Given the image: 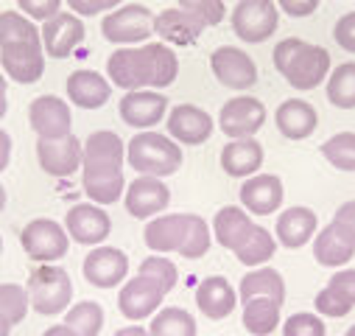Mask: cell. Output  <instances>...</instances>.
Segmentation results:
<instances>
[{"label": "cell", "mask_w": 355, "mask_h": 336, "mask_svg": "<svg viewBox=\"0 0 355 336\" xmlns=\"http://www.w3.org/2000/svg\"><path fill=\"white\" fill-rule=\"evenodd\" d=\"M275 67L297 90H313L330 76V53L300 37H288L275 48Z\"/></svg>", "instance_id": "obj_1"}, {"label": "cell", "mask_w": 355, "mask_h": 336, "mask_svg": "<svg viewBox=\"0 0 355 336\" xmlns=\"http://www.w3.org/2000/svg\"><path fill=\"white\" fill-rule=\"evenodd\" d=\"M126 160L135 171L148 174V177H171L180 171L182 165V149L176 140L159 132H140L129 140L126 146Z\"/></svg>", "instance_id": "obj_2"}, {"label": "cell", "mask_w": 355, "mask_h": 336, "mask_svg": "<svg viewBox=\"0 0 355 336\" xmlns=\"http://www.w3.org/2000/svg\"><path fill=\"white\" fill-rule=\"evenodd\" d=\"M28 297H31V308L37 314H42V317L62 314L67 308V303L73 300V280L62 267L42 264L28 278Z\"/></svg>", "instance_id": "obj_3"}, {"label": "cell", "mask_w": 355, "mask_h": 336, "mask_svg": "<svg viewBox=\"0 0 355 336\" xmlns=\"http://www.w3.org/2000/svg\"><path fill=\"white\" fill-rule=\"evenodd\" d=\"M280 12L275 0H238L232 9V31L243 42H263L277 31Z\"/></svg>", "instance_id": "obj_4"}, {"label": "cell", "mask_w": 355, "mask_h": 336, "mask_svg": "<svg viewBox=\"0 0 355 336\" xmlns=\"http://www.w3.org/2000/svg\"><path fill=\"white\" fill-rule=\"evenodd\" d=\"M20 244H23L28 258H34L40 264H51V261H59V258L67 255L70 235L53 219H34V221H28L23 227Z\"/></svg>", "instance_id": "obj_5"}, {"label": "cell", "mask_w": 355, "mask_h": 336, "mask_svg": "<svg viewBox=\"0 0 355 336\" xmlns=\"http://www.w3.org/2000/svg\"><path fill=\"white\" fill-rule=\"evenodd\" d=\"M101 34H104V40L118 42V45L146 42L154 34V15L148 6H140V3L112 9L101 23Z\"/></svg>", "instance_id": "obj_6"}, {"label": "cell", "mask_w": 355, "mask_h": 336, "mask_svg": "<svg viewBox=\"0 0 355 336\" xmlns=\"http://www.w3.org/2000/svg\"><path fill=\"white\" fill-rule=\"evenodd\" d=\"M263 124H266V107L252 96H235L218 112V126L230 140L252 137Z\"/></svg>", "instance_id": "obj_7"}, {"label": "cell", "mask_w": 355, "mask_h": 336, "mask_svg": "<svg viewBox=\"0 0 355 336\" xmlns=\"http://www.w3.org/2000/svg\"><path fill=\"white\" fill-rule=\"evenodd\" d=\"M64 230L76 244L84 246H98L110 233H112V219L104 208L98 205H73L64 216Z\"/></svg>", "instance_id": "obj_8"}, {"label": "cell", "mask_w": 355, "mask_h": 336, "mask_svg": "<svg viewBox=\"0 0 355 336\" xmlns=\"http://www.w3.org/2000/svg\"><path fill=\"white\" fill-rule=\"evenodd\" d=\"M210 67H213L216 78L230 90H249L257 81V67H254L252 56L235 45L216 48L210 56Z\"/></svg>", "instance_id": "obj_9"}, {"label": "cell", "mask_w": 355, "mask_h": 336, "mask_svg": "<svg viewBox=\"0 0 355 336\" xmlns=\"http://www.w3.org/2000/svg\"><path fill=\"white\" fill-rule=\"evenodd\" d=\"M81 272L87 278V283L96 286V289H112L118 283L126 280L129 275V258L123 249L115 246H96L90 255L84 258Z\"/></svg>", "instance_id": "obj_10"}, {"label": "cell", "mask_w": 355, "mask_h": 336, "mask_svg": "<svg viewBox=\"0 0 355 336\" xmlns=\"http://www.w3.org/2000/svg\"><path fill=\"white\" fill-rule=\"evenodd\" d=\"M28 124L40 140H62L70 135V107L59 96H40L28 107Z\"/></svg>", "instance_id": "obj_11"}, {"label": "cell", "mask_w": 355, "mask_h": 336, "mask_svg": "<svg viewBox=\"0 0 355 336\" xmlns=\"http://www.w3.org/2000/svg\"><path fill=\"white\" fill-rule=\"evenodd\" d=\"M193 227V213H168L146 224V246L151 252H182Z\"/></svg>", "instance_id": "obj_12"}, {"label": "cell", "mask_w": 355, "mask_h": 336, "mask_svg": "<svg viewBox=\"0 0 355 336\" xmlns=\"http://www.w3.org/2000/svg\"><path fill=\"white\" fill-rule=\"evenodd\" d=\"M84 143L76 135L62 140H37V160L40 168L51 177H70L76 168H81Z\"/></svg>", "instance_id": "obj_13"}, {"label": "cell", "mask_w": 355, "mask_h": 336, "mask_svg": "<svg viewBox=\"0 0 355 336\" xmlns=\"http://www.w3.org/2000/svg\"><path fill=\"white\" fill-rule=\"evenodd\" d=\"M0 65H3L6 76L20 81V84H34L42 78L45 70V48L42 42H15L0 48Z\"/></svg>", "instance_id": "obj_14"}, {"label": "cell", "mask_w": 355, "mask_h": 336, "mask_svg": "<svg viewBox=\"0 0 355 336\" xmlns=\"http://www.w3.org/2000/svg\"><path fill=\"white\" fill-rule=\"evenodd\" d=\"M42 45L45 53L53 59H67L81 42H84V23L78 15L70 12H59L56 17H51L42 26Z\"/></svg>", "instance_id": "obj_15"}, {"label": "cell", "mask_w": 355, "mask_h": 336, "mask_svg": "<svg viewBox=\"0 0 355 336\" xmlns=\"http://www.w3.org/2000/svg\"><path fill=\"white\" fill-rule=\"evenodd\" d=\"M168 137L185 146H199L213 135V118L196 104H180L168 112Z\"/></svg>", "instance_id": "obj_16"}, {"label": "cell", "mask_w": 355, "mask_h": 336, "mask_svg": "<svg viewBox=\"0 0 355 336\" xmlns=\"http://www.w3.org/2000/svg\"><path fill=\"white\" fill-rule=\"evenodd\" d=\"M162 300H165V292L151 278H143V275H137L135 280H126L123 289H121V294H118L121 314L126 319H132V322L157 314V308L162 305Z\"/></svg>", "instance_id": "obj_17"}, {"label": "cell", "mask_w": 355, "mask_h": 336, "mask_svg": "<svg viewBox=\"0 0 355 336\" xmlns=\"http://www.w3.org/2000/svg\"><path fill=\"white\" fill-rule=\"evenodd\" d=\"M107 73L115 87L129 90H146L148 87V56L146 48H121L110 56Z\"/></svg>", "instance_id": "obj_18"}, {"label": "cell", "mask_w": 355, "mask_h": 336, "mask_svg": "<svg viewBox=\"0 0 355 336\" xmlns=\"http://www.w3.org/2000/svg\"><path fill=\"white\" fill-rule=\"evenodd\" d=\"M168 112V99L157 90H129L121 99V118L132 129H151Z\"/></svg>", "instance_id": "obj_19"}, {"label": "cell", "mask_w": 355, "mask_h": 336, "mask_svg": "<svg viewBox=\"0 0 355 336\" xmlns=\"http://www.w3.org/2000/svg\"><path fill=\"white\" fill-rule=\"evenodd\" d=\"M171 202V191L159 177H137L129 188H126V210L135 219H151L157 213H162Z\"/></svg>", "instance_id": "obj_20"}, {"label": "cell", "mask_w": 355, "mask_h": 336, "mask_svg": "<svg viewBox=\"0 0 355 336\" xmlns=\"http://www.w3.org/2000/svg\"><path fill=\"white\" fill-rule=\"evenodd\" d=\"M241 202L254 216H269L283 205V180L277 174H254L241 185Z\"/></svg>", "instance_id": "obj_21"}, {"label": "cell", "mask_w": 355, "mask_h": 336, "mask_svg": "<svg viewBox=\"0 0 355 336\" xmlns=\"http://www.w3.org/2000/svg\"><path fill=\"white\" fill-rule=\"evenodd\" d=\"M112 84L96 70H76L67 78V99L81 110H98L110 101Z\"/></svg>", "instance_id": "obj_22"}, {"label": "cell", "mask_w": 355, "mask_h": 336, "mask_svg": "<svg viewBox=\"0 0 355 336\" xmlns=\"http://www.w3.org/2000/svg\"><path fill=\"white\" fill-rule=\"evenodd\" d=\"M275 124H277V129H280L283 137H288V140H305V137H311L316 132L319 115H316V110L308 101L288 99V101H283L277 107Z\"/></svg>", "instance_id": "obj_23"}, {"label": "cell", "mask_w": 355, "mask_h": 336, "mask_svg": "<svg viewBox=\"0 0 355 336\" xmlns=\"http://www.w3.org/2000/svg\"><path fill=\"white\" fill-rule=\"evenodd\" d=\"M260 165H263V146L254 137L230 140L221 149V168L230 177H235V180L254 177Z\"/></svg>", "instance_id": "obj_24"}, {"label": "cell", "mask_w": 355, "mask_h": 336, "mask_svg": "<svg viewBox=\"0 0 355 336\" xmlns=\"http://www.w3.org/2000/svg\"><path fill=\"white\" fill-rule=\"evenodd\" d=\"M316 224H319L316 213H313L311 208L297 205V208H288V210H283V213L277 216L275 235H277V241H280L283 246L300 249V246H305V244L316 235Z\"/></svg>", "instance_id": "obj_25"}, {"label": "cell", "mask_w": 355, "mask_h": 336, "mask_svg": "<svg viewBox=\"0 0 355 336\" xmlns=\"http://www.w3.org/2000/svg\"><path fill=\"white\" fill-rule=\"evenodd\" d=\"M126 146L115 132H93L84 140V157L81 168H123Z\"/></svg>", "instance_id": "obj_26"}, {"label": "cell", "mask_w": 355, "mask_h": 336, "mask_svg": "<svg viewBox=\"0 0 355 336\" xmlns=\"http://www.w3.org/2000/svg\"><path fill=\"white\" fill-rule=\"evenodd\" d=\"M154 31L165 40V42H173V45H193L202 31H205V23L196 20L193 15H188L185 9H165L154 17Z\"/></svg>", "instance_id": "obj_27"}, {"label": "cell", "mask_w": 355, "mask_h": 336, "mask_svg": "<svg viewBox=\"0 0 355 336\" xmlns=\"http://www.w3.org/2000/svg\"><path fill=\"white\" fill-rule=\"evenodd\" d=\"M235 303H238V292L224 278H218V275L202 280L199 289H196V305H199V311L207 319H224V317H230L232 308H235Z\"/></svg>", "instance_id": "obj_28"}, {"label": "cell", "mask_w": 355, "mask_h": 336, "mask_svg": "<svg viewBox=\"0 0 355 336\" xmlns=\"http://www.w3.org/2000/svg\"><path fill=\"white\" fill-rule=\"evenodd\" d=\"M81 185H84V194L96 205H112L126 191L123 168H84Z\"/></svg>", "instance_id": "obj_29"}, {"label": "cell", "mask_w": 355, "mask_h": 336, "mask_svg": "<svg viewBox=\"0 0 355 336\" xmlns=\"http://www.w3.org/2000/svg\"><path fill=\"white\" fill-rule=\"evenodd\" d=\"M355 255V244L330 221L322 233H316L313 238V258L322 264V267H344L349 258Z\"/></svg>", "instance_id": "obj_30"}, {"label": "cell", "mask_w": 355, "mask_h": 336, "mask_svg": "<svg viewBox=\"0 0 355 336\" xmlns=\"http://www.w3.org/2000/svg\"><path fill=\"white\" fill-rule=\"evenodd\" d=\"M252 227H254L252 216H249L243 208H235V205L221 208V210L216 213V219H213V235H216V241H218L224 249H230V252H235V249L241 246V241L249 235Z\"/></svg>", "instance_id": "obj_31"}, {"label": "cell", "mask_w": 355, "mask_h": 336, "mask_svg": "<svg viewBox=\"0 0 355 336\" xmlns=\"http://www.w3.org/2000/svg\"><path fill=\"white\" fill-rule=\"evenodd\" d=\"M238 297L246 303V300H252V297H272L275 303H286V280H283V275L277 272V269H272V267H263V269H254V272H249L243 280H241V286H238Z\"/></svg>", "instance_id": "obj_32"}, {"label": "cell", "mask_w": 355, "mask_h": 336, "mask_svg": "<svg viewBox=\"0 0 355 336\" xmlns=\"http://www.w3.org/2000/svg\"><path fill=\"white\" fill-rule=\"evenodd\" d=\"M280 325V303L272 297H252L243 303V328L254 336H269Z\"/></svg>", "instance_id": "obj_33"}, {"label": "cell", "mask_w": 355, "mask_h": 336, "mask_svg": "<svg viewBox=\"0 0 355 336\" xmlns=\"http://www.w3.org/2000/svg\"><path fill=\"white\" fill-rule=\"evenodd\" d=\"M275 249H277V238L269 230H266V227L254 224L249 230V235L241 241V246L235 249V258L243 267H260V264H266V261L275 255Z\"/></svg>", "instance_id": "obj_34"}, {"label": "cell", "mask_w": 355, "mask_h": 336, "mask_svg": "<svg viewBox=\"0 0 355 336\" xmlns=\"http://www.w3.org/2000/svg\"><path fill=\"white\" fill-rule=\"evenodd\" d=\"M146 53H148V87L157 90V87L173 84L176 73H180V59H176V53L162 42H148Z\"/></svg>", "instance_id": "obj_35"}, {"label": "cell", "mask_w": 355, "mask_h": 336, "mask_svg": "<svg viewBox=\"0 0 355 336\" xmlns=\"http://www.w3.org/2000/svg\"><path fill=\"white\" fill-rule=\"evenodd\" d=\"M151 336H196V319L185 308H159L148 325Z\"/></svg>", "instance_id": "obj_36"}, {"label": "cell", "mask_w": 355, "mask_h": 336, "mask_svg": "<svg viewBox=\"0 0 355 336\" xmlns=\"http://www.w3.org/2000/svg\"><path fill=\"white\" fill-rule=\"evenodd\" d=\"M327 101L338 110H355V62H344L327 76Z\"/></svg>", "instance_id": "obj_37"}, {"label": "cell", "mask_w": 355, "mask_h": 336, "mask_svg": "<svg viewBox=\"0 0 355 336\" xmlns=\"http://www.w3.org/2000/svg\"><path fill=\"white\" fill-rule=\"evenodd\" d=\"M15 42H42V34L20 12H0V48Z\"/></svg>", "instance_id": "obj_38"}, {"label": "cell", "mask_w": 355, "mask_h": 336, "mask_svg": "<svg viewBox=\"0 0 355 336\" xmlns=\"http://www.w3.org/2000/svg\"><path fill=\"white\" fill-rule=\"evenodd\" d=\"M64 325H70L78 336H98L101 333V325H104V308L98 303H93V300L76 303L67 311Z\"/></svg>", "instance_id": "obj_39"}, {"label": "cell", "mask_w": 355, "mask_h": 336, "mask_svg": "<svg viewBox=\"0 0 355 336\" xmlns=\"http://www.w3.org/2000/svg\"><path fill=\"white\" fill-rule=\"evenodd\" d=\"M322 157L338 171H355V132H338L322 143Z\"/></svg>", "instance_id": "obj_40"}, {"label": "cell", "mask_w": 355, "mask_h": 336, "mask_svg": "<svg viewBox=\"0 0 355 336\" xmlns=\"http://www.w3.org/2000/svg\"><path fill=\"white\" fill-rule=\"evenodd\" d=\"M28 308H31L28 289H23L17 283H0V314H3L12 325L23 322Z\"/></svg>", "instance_id": "obj_41"}, {"label": "cell", "mask_w": 355, "mask_h": 336, "mask_svg": "<svg viewBox=\"0 0 355 336\" xmlns=\"http://www.w3.org/2000/svg\"><path fill=\"white\" fill-rule=\"evenodd\" d=\"M137 275H143V278H151L165 294L176 286V267L168 261V258H157V252L151 258H146L143 264H140V272Z\"/></svg>", "instance_id": "obj_42"}, {"label": "cell", "mask_w": 355, "mask_h": 336, "mask_svg": "<svg viewBox=\"0 0 355 336\" xmlns=\"http://www.w3.org/2000/svg\"><path fill=\"white\" fill-rule=\"evenodd\" d=\"M180 9L193 15L207 26H218L224 20V0H180Z\"/></svg>", "instance_id": "obj_43"}, {"label": "cell", "mask_w": 355, "mask_h": 336, "mask_svg": "<svg viewBox=\"0 0 355 336\" xmlns=\"http://www.w3.org/2000/svg\"><path fill=\"white\" fill-rule=\"evenodd\" d=\"M210 241H213V235H210V227H207V221L202 219V216H196L193 213V227H191V235H188V244L182 246V252L180 255L182 258H202L205 252L210 249Z\"/></svg>", "instance_id": "obj_44"}, {"label": "cell", "mask_w": 355, "mask_h": 336, "mask_svg": "<svg viewBox=\"0 0 355 336\" xmlns=\"http://www.w3.org/2000/svg\"><path fill=\"white\" fill-rule=\"evenodd\" d=\"M283 336H324V322L316 314H291L283 325Z\"/></svg>", "instance_id": "obj_45"}, {"label": "cell", "mask_w": 355, "mask_h": 336, "mask_svg": "<svg viewBox=\"0 0 355 336\" xmlns=\"http://www.w3.org/2000/svg\"><path fill=\"white\" fill-rule=\"evenodd\" d=\"M352 308H355V305H352L341 292H336L333 286H324V289L316 294V311H319L322 317H347Z\"/></svg>", "instance_id": "obj_46"}, {"label": "cell", "mask_w": 355, "mask_h": 336, "mask_svg": "<svg viewBox=\"0 0 355 336\" xmlns=\"http://www.w3.org/2000/svg\"><path fill=\"white\" fill-rule=\"evenodd\" d=\"M17 6H20L23 15H28L31 20H42V23H48L51 17L59 15L62 0H17Z\"/></svg>", "instance_id": "obj_47"}, {"label": "cell", "mask_w": 355, "mask_h": 336, "mask_svg": "<svg viewBox=\"0 0 355 336\" xmlns=\"http://www.w3.org/2000/svg\"><path fill=\"white\" fill-rule=\"evenodd\" d=\"M333 37H336V42H338L347 53H355V12H347V15L336 23Z\"/></svg>", "instance_id": "obj_48"}, {"label": "cell", "mask_w": 355, "mask_h": 336, "mask_svg": "<svg viewBox=\"0 0 355 336\" xmlns=\"http://www.w3.org/2000/svg\"><path fill=\"white\" fill-rule=\"evenodd\" d=\"M118 3H123V0H67V6L76 12V15H84V17H93L98 12H110L115 9Z\"/></svg>", "instance_id": "obj_49"}, {"label": "cell", "mask_w": 355, "mask_h": 336, "mask_svg": "<svg viewBox=\"0 0 355 336\" xmlns=\"http://www.w3.org/2000/svg\"><path fill=\"white\" fill-rule=\"evenodd\" d=\"M330 221L355 244V199H352V202H344V205L336 210V216H333Z\"/></svg>", "instance_id": "obj_50"}, {"label": "cell", "mask_w": 355, "mask_h": 336, "mask_svg": "<svg viewBox=\"0 0 355 336\" xmlns=\"http://www.w3.org/2000/svg\"><path fill=\"white\" fill-rule=\"evenodd\" d=\"M327 286H333L336 292H341V294L355 305V269H341V272H336V275L327 280Z\"/></svg>", "instance_id": "obj_51"}, {"label": "cell", "mask_w": 355, "mask_h": 336, "mask_svg": "<svg viewBox=\"0 0 355 336\" xmlns=\"http://www.w3.org/2000/svg\"><path fill=\"white\" fill-rule=\"evenodd\" d=\"M288 17H308L319 9V0H277Z\"/></svg>", "instance_id": "obj_52"}, {"label": "cell", "mask_w": 355, "mask_h": 336, "mask_svg": "<svg viewBox=\"0 0 355 336\" xmlns=\"http://www.w3.org/2000/svg\"><path fill=\"white\" fill-rule=\"evenodd\" d=\"M9 160H12V137L6 129H0V174L9 168Z\"/></svg>", "instance_id": "obj_53"}, {"label": "cell", "mask_w": 355, "mask_h": 336, "mask_svg": "<svg viewBox=\"0 0 355 336\" xmlns=\"http://www.w3.org/2000/svg\"><path fill=\"white\" fill-rule=\"evenodd\" d=\"M42 336H78V333H76L70 325H64V322H62V325H51Z\"/></svg>", "instance_id": "obj_54"}, {"label": "cell", "mask_w": 355, "mask_h": 336, "mask_svg": "<svg viewBox=\"0 0 355 336\" xmlns=\"http://www.w3.org/2000/svg\"><path fill=\"white\" fill-rule=\"evenodd\" d=\"M115 336H151L146 328H140V325H129V328H121Z\"/></svg>", "instance_id": "obj_55"}, {"label": "cell", "mask_w": 355, "mask_h": 336, "mask_svg": "<svg viewBox=\"0 0 355 336\" xmlns=\"http://www.w3.org/2000/svg\"><path fill=\"white\" fill-rule=\"evenodd\" d=\"M9 333H12V322L0 314V336H9Z\"/></svg>", "instance_id": "obj_56"}, {"label": "cell", "mask_w": 355, "mask_h": 336, "mask_svg": "<svg viewBox=\"0 0 355 336\" xmlns=\"http://www.w3.org/2000/svg\"><path fill=\"white\" fill-rule=\"evenodd\" d=\"M6 110H9V101H6V96H0V118L6 115Z\"/></svg>", "instance_id": "obj_57"}, {"label": "cell", "mask_w": 355, "mask_h": 336, "mask_svg": "<svg viewBox=\"0 0 355 336\" xmlns=\"http://www.w3.org/2000/svg\"><path fill=\"white\" fill-rule=\"evenodd\" d=\"M3 208H6V188L0 185V213H3Z\"/></svg>", "instance_id": "obj_58"}, {"label": "cell", "mask_w": 355, "mask_h": 336, "mask_svg": "<svg viewBox=\"0 0 355 336\" xmlns=\"http://www.w3.org/2000/svg\"><path fill=\"white\" fill-rule=\"evenodd\" d=\"M6 87H9V81L3 78V73H0V96H6Z\"/></svg>", "instance_id": "obj_59"}, {"label": "cell", "mask_w": 355, "mask_h": 336, "mask_svg": "<svg viewBox=\"0 0 355 336\" xmlns=\"http://www.w3.org/2000/svg\"><path fill=\"white\" fill-rule=\"evenodd\" d=\"M347 336H355V325H352V328H349V330H347Z\"/></svg>", "instance_id": "obj_60"}, {"label": "cell", "mask_w": 355, "mask_h": 336, "mask_svg": "<svg viewBox=\"0 0 355 336\" xmlns=\"http://www.w3.org/2000/svg\"><path fill=\"white\" fill-rule=\"evenodd\" d=\"M0 252H3V238H0Z\"/></svg>", "instance_id": "obj_61"}]
</instances>
